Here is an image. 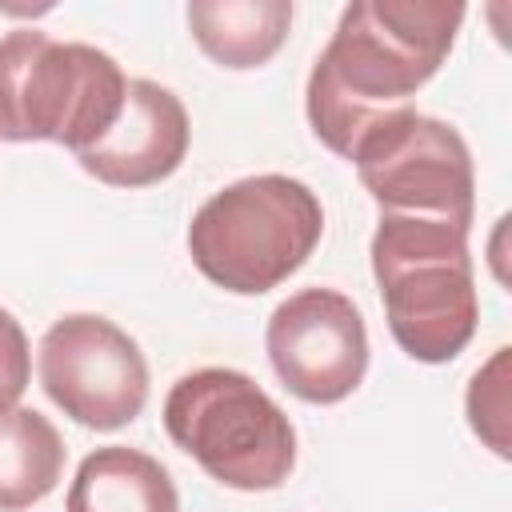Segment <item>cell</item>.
I'll use <instances>...</instances> for the list:
<instances>
[{
	"instance_id": "obj_1",
	"label": "cell",
	"mask_w": 512,
	"mask_h": 512,
	"mask_svg": "<svg viewBox=\"0 0 512 512\" xmlns=\"http://www.w3.org/2000/svg\"><path fill=\"white\" fill-rule=\"evenodd\" d=\"M460 24L456 0H352L308 72L304 112L316 140L352 160L372 128L412 108L448 60Z\"/></svg>"
},
{
	"instance_id": "obj_2",
	"label": "cell",
	"mask_w": 512,
	"mask_h": 512,
	"mask_svg": "<svg viewBox=\"0 0 512 512\" xmlns=\"http://www.w3.org/2000/svg\"><path fill=\"white\" fill-rule=\"evenodd\" d=\"M368 256L392 340L420 364L456 360L480 324L468 228L380 212Z\"/></svg>"
},
{
	"instance_id": "obj_3",
	"label": "cell",
	"mask_w": 512,
	"mask_h": 512,
	"mask_svg": "<svg viewBox=\"0 0 512 512\" xmlns=\"http://www.w3.org/2000/svg\"><path fill=\"white\" fill-rule=\"evenodd\" d=\"M324 236L316 192L284 172L244 176L212 192L188 224V256L204 280L260 296L308 264Z\"/></svg>"
},
{
	"instance_id": "obj_4",
	"label": "cell",
	"mask_w": 512,
	"mask_h": 512,
	"mask_svg": "<svg viewBox=\"0 0 512 512\" xmlns=\"http://www.w3.org/2000/svg\"><path fill=\"white\" fill-rule=\"evenodd\" d=\"M124 68L96 44L52 40L40 28L0 36V140L92 148L120 116Z\"/></svg>"
},
{
	"instance_id": "obj_5",
	"label": "cell",
	"mask_w": 512,
	"mask_h": 512,
	"mask_svg": "<svg viewBox=\"0 0 512 512\" xmlns=\"http://www.w3.org/2000/svg\"><path fill=\"white\" fill-rule=\"evenodd\" d=\"M164 432L216 484L236 492H272L296 464L288 412L236 368L184 372L164 396Z\"/></svg>"
},
{
	"instance_id": "obj_6",
	"label": "cell",
	"mask_w": 512,
	"mask_h": 512,
	"mask_svg": "<svg viewBox=\"0 0 512 512\" xmlns=\"http://www.w3.org/2000/svg\"><path fill=\"white\" fill-rule=\"evenodd\" d=\"M356 176L388 216H428L472 232L476 172L464 136L416 108L388 116L352 152Z\"/></svg>"
},
{
	"instance_id": "obj_7",
	"label": "cell",
	"mask_w": 512,
	"mask_h": 512,
	"mask_svg": "<svg viewBox=\"0 0 512 512\" xmlns=\"http://www.w3.org/2000/svg\"><path fill=\"white\" fill-rule=\"evenodd\" d=\"M40 384L64 416L84 428L112 432L144 412L148 360L108 316L72 312L40 340Z\"/></svg>"
},
{
	"instance_id": "obj_8",
	"label": "cell",
	"mask_w": 512,
	"mask_h": 512,
	"mask_svg": "<svg viewBox=\"0 0 512 512\" xmlns=\"http://www.w3.org/2000/svg\"><path fill=\"white\" fill-rule=\"evenodd\" d=\"M264 348L280 384L308 404H340L368 372L364 312L336 288H300L276 304Z\"/></svg>"
},
{
	"instance_id": "obj_9",
	"label": "cell",
	"mask_w": 512,
	"mask_h": 512,
	"mask_svg": "<svg viewBox=\"0 0 512 512\" xmlns=\"http://www.w3.org/2000/svg\"><path fill=\"white\" fill-rule=\"evenodd\" d=\"M188 136V112L172 88L156 80H128L116 124L92 148L76 152V160L108 188H148L184 164Z\"/></svg>"
},
{
	"instance_id": "obj_10",
	"label": "cell",
	"mask_w": 512,
	"mask_h": 512,
	"mask_svg": "<svg viewBox=\"0 0 512 512\" xmlns=\"http://www.w3.org/2000/svg\"><path fill=\"white\" fill-rule=\"evenodd\" d=\"M68 512H180V492L156 456L104 444L80 460Z\"/></svg>"
},
{
	"instance_id": "obj_11",
	"label": "cell",
	"mask_w": 512,
	"mask_h": 512,
	"mask_svg": "<svg viewBox=\"0 0 512 512\" xmlns=\"http://www.w3.org/2000/svg\"><path fill=\"white\" fill-rule=\"evenodd\" d=\"M188 28L200 52L220 68H260L288 40L292 4L288 0H192Z\"/></svg>"
},
{
	"instance_id": "obj_12",
	"label": "cell",
	"mask_w": 512,
	"mask_h": 512,
	"mask_svg": "<svg viewBox=\"0 0 512 512\" xmlns=\"http://www.w3.org/2000/svg\"><path fill=\"white\" fill-rule=\"evenodd\" d=\"M64 476V440L36 408L0 412V512L44 500Z\"/></svg>"
},
{
	"instance_id": "obj_13",
	"label": "cell",
	"mask_w": 512,
	"mask_h": 512,
	"mask_svg": "<svg viewBox=\"0 0 512 512\" xmlns=\"http://www.w3.org/2000/svg\"><path fill=\"white\" fill-rule=\"evenodd\" d=\"M508 352L512 348H496L492 360L472 376L468 396H464L472 432L496 456H508Z\"/></svg>"
},
{
	"instance_id": "obj_14",
	"label": "cell",
	"mask_w": 512,
	"mask_h": 512,
	"mask_svg": "<svg viewBox=\"0 0 512 512\" xmlns=\"http://www.w3.org/2000/svg\"><path fill=\"white\" fill-rule=\"evenodd\" d=\"M32 376V352H28V336L20 328V320L0 308V412L16 408V400L24 396Z\"/></svg>"
}]
</instances>
